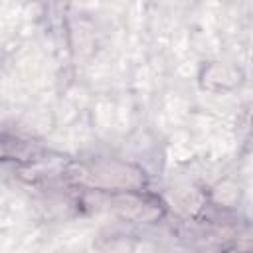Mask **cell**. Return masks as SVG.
Masks as SVG:
<instances>
[{
  "instance_id": "obj_1",
  "label": "cell",
  "mask_w": 253,
  "mask_h": 253,
  "mask_svg": "<svg viewBox=\"0 0 253 253\" xmlns=\"http://www.w3.org/2000/svg\"><path fill=\"white\" fill-rule=\"evenodd\" d=\"M71 176L79 184L103 192H140L148 184V176L140 166L117 158L81 162Z\"/></svg>"
},
{
  "instance_id": "obj_2",
  "label": "cell",
  "mask_w": 253,
  "mask_h": 253,
  "mask_svg": "<svg viewBox=\"0 0 253 253\" xmlns=\"http://www.w3.org/2000/svg\"><path fill=\"white\" fill-rule=\"evenodd\" d=\"M243 69L227 61H208L198 73L200 87L211 93H227L243 83Z\"/></svg>"
},
{
  "instance_id": "obj_3",
  "label": "cell",
  "mask_w": 253,
  "mask_h": 253,
  "mask_svg": "<svg viewBox=\"0 0 253 253\" xmlns=\"http://www.w3.org/2000/svg\"><path fill=\"white\" fill-rule=\"evenodd\" d=\"M241 196H243L241 186L231 178L219 180L210 192V200L215 204V208H221V210L237 208V204L241 202Z\"/></svg>"
}]
</instances>
